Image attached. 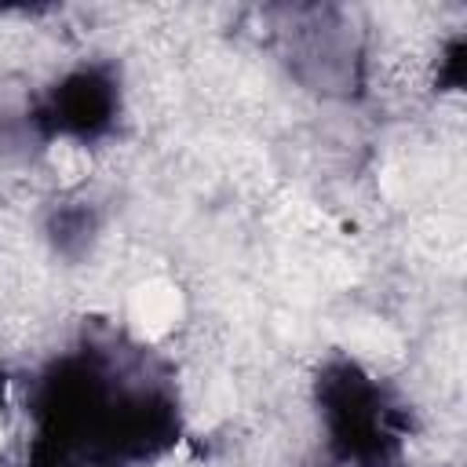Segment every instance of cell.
<instances>
[{
	"instance_id": "obj_1",
	"label": "cell",
	"mask_w": 467,
	"mask_h": 467,
	"mask_svg": "<svg viewBox=\"0 0 467 467\" xmlns=\"http://www.w3.org/2000/svg\"><path fill=\"white\" fill-rule=\"evenodd\" d=\"M55 120L66 135H88L106 124L109 113V84H102L95 73H77L55 91Z\"/></svg>"
},
{
	"instance_id": "obj_2",
	"label": "cell",
	"mask_w": 467,
	"mask_h": 467,
	"mask_svg": "<svg viewBox=\"0 0 467 467\" xmlns=\"http://www.w3.org/2000/svg\"><path fill=\"white\" fill-rule=\"evenodd\" d=\"M131 317H135L150 336L168 332V328L175 325V317H179V296H175V288H171V285H161V281L139 288V292L131 296Z\"/></svg>"
},
{
	"instance_id": "obj_3",
	"label": "cell",
	"mask_w": 467,
	"mask_h": 467,
	"mask_svg": "<svg viewBox=\"0 0 467 467\" xmlns=\"http://www.w3.org/2000/svg\"><path fill=\"white\" fill-rule=\"evenodd\" d=\"M0 441H4V427H0Z\"/></svg>"
}]
</instances>
